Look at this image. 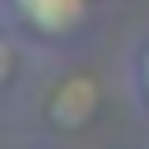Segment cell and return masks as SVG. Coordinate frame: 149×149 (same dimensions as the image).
Instances as JSON below:
<instances>
[{
	"instance_id": "1",
	"label": "cell",
	"mask_w": 149,
	"mask_h": 149,
	"mask_svg": "<svg viewBox=\"0 0 149 149\" xmlns=\"http://www.w3.org/2000/svg\"><path fill=\"white\" fill-rule=\"evenodd\" d=\"M5 9H9L14 28H23L33 37H47V42H61L84 23L88 0H5Z\"/></svg>"
},
{
	"instance_id": "2",
	"label": "cell",
	"mask_w": 149,
	"mask_h": 149,
	"mask_svg": "<svg viewBox=\"0 0 149 149\" xmlns=\"http://www.w3.org/2000/svg\"><path fill=\"white\" fill-rule=\"evenodd\" d=\"M93 112H98V84H93L88 74L61 79V84L51 88V98H47V121H51L56 130H79Z\"/></svg>"
},
{
	"instance_id": "3",
	"label": "cell",
	"mask_w": 149,
	"mask_h": 149,
	"mask_svg": "<svg viewBox=\"0 0 149 149\" xmlns=\"http://www.w3.org/2000/svg\"><path fill=\"white\" fill-rule=\"evenodd\" d=\"M130 88H135V98L140 102H149V37L135 47V56H130Z\"/></svg>"
}]
</instances>
